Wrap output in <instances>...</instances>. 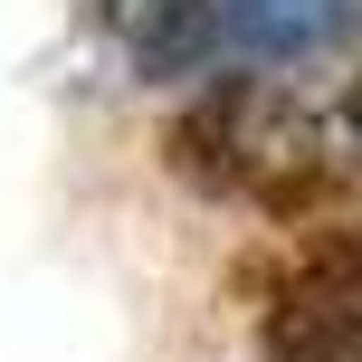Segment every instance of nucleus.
<instances>
[{"label":"nucleus","mask_w":362,"mask_h":362,"mask_svg":"<svg viewBox=\"0 0 362 362\" xmlns=\"http://www.w3.org/2000/svg\"><path fill=\"white\" fill-rule=\"evenodd\" d=\"M334 276H353V286H362V229L344 238V248H334Z\"/></svg>","instance_id":"1"}]
</instances>
